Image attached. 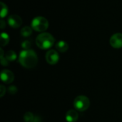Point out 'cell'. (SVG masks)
Returning a JSON list of instances; mask_svg holds the SVG:
<instances>
[{
  "instance_id": "obj_1",
  "label": "cell",
  "mask_w": 122,
  "mask_h": 122,
  "mask_svg": "<svg viewBox=\"0 0 122 122\" xmlns=\"http://www.w3.org/2000/svg\"><path fill=\"white\" fill-rule=\"evenodd\" d=\"M19 62L26 69L35 67L38 62V57L36 52L31 49H24L19 56Z\"/></svg>"
},
{
  "instance_id": "obj_2",
  "label": "cell",
  "mask_w": 122,
  "mask_h": 122,
  "mask_svg": "<svg viewBox=\"0 0 122 122\" xmlns=\"http://www.w3.org/2000/svg\"><path fill=\"white\" fill-rule=\"evenodd\" d=\"M55 39L54 36L47 32H43L36 38V44L41 49H49L54 44Z\"/></svg>"
},
{
  "instance_id": "obj_3",
  "label": "cell",
  "mask_w": 122,
  "mask_h": 122,
  "mask_svg": "<svg viewBox=\"0 0 122 122\" xmlns=\"http://www.w3.org/2000/svg\"><path fill=\"white\" fill-rule=\"evenodd\" d=\"M49 27L48 20L41 16L35 17L31 21V28L38 32H43L46 31Z\"/></svg>"
},
{
  "instance_id": "obj_4",
  "label": "cell",
  "mask_w": 122,
  "mask_h": 122,
  "mask_svg": "<svg viewBox=\"0 0 122 122\" xmlns=\"http://www.w3.org/2000/svg\"><path fill=\"white\" fill-rule=\"evenodd\" d=\"M74 107L76 110L79 112H84L87 110L90 106V101L86 96H78L76 97L73 102Z\"/></svg>"
},
{
  "instance_id": "obj_5",
  "label": "cell",
  "mask_w": 122,
  "mask_h": 122,
  "mask_svg": "<svg viewBox=\"0 0 122 122\" xmlns=\"http://www.w3.org/2000/svg\"><path fill=\"white\" fill-rule=\"evenodd\" d=\"M45 59L46 62L50 65H55L58 63L59 60V55L56 50L50 49L46 52L45 55Z\"/></svg>"
},
{
  "instance_id": "obj_6",
  "label": "cell",
  "mask_w": 122,
  "mask_h": 122,
  "mask_svg": "<svg viewBox=\"0 0 122 122\" xmlns=\"http://www.w3.org/2000/svg\"><path fill=\"white\" fill-rule=\"evenodd\" d=\"M110 44L113 48L120 49L122 47V34L116 33L110 38Z\"/></svg>"
},
{
  "instance_id": "obj_7",
  "label": "cell",
  "mask_w": 122,
  "mask_h": 122,
  "mask_svg": "<svg viewBox=\"0 0 122 122\" xmlns=\"http://www.w3.org/2000/svg\"><path fill=\"white\" fill-rule=\"evenodd\" d=\"M8 24L10 26L14 29L19 28L22 24V19L21 18L16 14H13L9 16L8 18Z\"/></svg>"
},
{
  "instance_id": "obj_8",
  "label": "cell",
  "mask_w": 122,
  "mask_h": 122,
  "mask_svg": "<svg viewBox=\"0 0 122 122\" xmlns=\"http://www.w3.org/2000/svg\"><path fill=\"white\" fill-rule=\"evenodd\" d=\"M1 79L5 84H10L13 82L14 79L13 72L8 69H3L1 72Z\"/></svg>"
},
{
  "instance_id": "obj_9",
  "label": "cell",
  "mask_w": 122,
  "mask_h": 122,
  "mask_svg": "<svg viewBox=\"0 0 122 122\" xmlns=\"http://www.w3.org/2000/svg\"><path fill=\"white\" fill-rule=\"evenodd\" d=\"M78 118L79 114L76 109H70L66 114V120L67 122H76Z\"/></svg>"
},
{
  "instance_id": "obj_10",
  "label": "cell",
  "mask_w": 122,
  "mask_h": 122,
  "mask_svg": "<svg viewBox=\"0 0 122 122\" xmlns=\"http://www.w3.org/2000/svg\"><path fill=\"white\" fill-rule=\"evenodd\" d=\"M56 49L58 51L64 53L69 49V44L64 41H59L56 44Z\"/></svg>"
},
{
  "instance_id": "obj_11",
  "label": "cell",
  "mask_w": 122,
  "mask_h": 122,
  "mask_svg": "<svg viewBox=\"0 0 122 122\" xmlns=\"http://www.w3.org/2000/svg\"><path fill=\"white\" fill-rule=\"evenodd\" d=\"M9 42V36L7 34V33L3 32L1 34V46H4L8 44Z\"/></svg>"
},
{
  "instance_id": "obj_12",
  "label": "cell",
  "mask_w": 122,
  "mask_h": 122,
  "mask_svg": "<svg viewBox=\"0 0 122 122\" xmlns=\"http://www.w3.org/2000/svg\"><path fill=\"white\" fill-rule=\"evenodd\" d=\"M16 54L15 53V51H14L13 50H9L6 52L5 58L9 61H13L16 59Z\"/></svg>"
},
{
  "instance_id": "obj_13",
  "label": "cell",
  "mask_w": 122,
  "mask_h": 122,
  "mask_svg": "<svg viewBox=\"0 0 122 122\" xmlns=\"http://www.w3.org/2000/svg\"><path fill=\"white\" fill-rule=\"evenodd\" d=\"M32 34V29L29 26H24L21 30V34L22 36L28 37Z\"/></svg>"
},
{
  "instance_id": "obj_14",
  "label": "cell",
  "mask_w": 122,
  "mask_h": 122,
  "mask_svg": "<svg viewBox=\"0 0 122 122\" xmlns=\"http://www.w3.org/2000/svg\"><path fill=\"white\" fill-rule=\"evenodd\" d=\"M0 4H1V12H0V15H1V18L3 19L8 14V8H7V6L4 3H3V2H1Z\"/></svg>"
},
{
  "instance_id": "obj_15",
  "label": "cell",
  "mask_w": 122,
  "mask_h": 122,
  "mask_svg": "<svg viewBox=\"0 0 122 122\" xmlns=\"http://www.w3.org/2000/svg\"><path fill=\"white\" fill-rule=\"evenodd\" d=\"M35 116L31 112H26L24 115V120L25 122H34Z\"/></svg>"
},
{
  "instance_id": "obj_16",
  "label": "cell",
  "mask_w": 122,
  "mask_h": 122,
  "mask_svg": "<svg viewBox=\"0 0 122 122\" xmlns=\"http://www.w3.org/2000/svg\"><path fill=\"white\" fill-rule=\"evenodd\" d=\"M31 42L29 40H25L21 43V47L24 49H29L31 46Z\"/></svg>"
},
{
  "instance_id": "obj_17",
  "label": "cell",
  "mask_w": 122,
  "mask_h": 122,
  "mask_svg": "<svg viewBox=\"0 0 122 122\" xmlns=\"http://www.w3.org/2000/svg\"><path fill=\"white\" fill-rule=\"evenodd\" d=\"M17 88L15 86H11L8 89V92L10 94H15L17 92Z\"/></svg>"
},
{
  "instance_id": "obj_18",
  "label": "cell",
  "mask_w": 122,
  "mask_h": 122,
  "mask_svg": "<svg viewBox=\"0 0 122 122\" xmlns=\"http://www.w3.org/2000/svg\"><path fill=\"white\" fill-rule=\"evenodd\" d=\"M5 93H6V88L3 85H1L0 86V97H3Z\"/></svg>"
},
{
  "instance_id": "obj_19",
  "label": "cell",
  "mask_w": 122,
  "mask_h": 122,
  "mask_svg": "<svg viewBox=\"0 0 122 122\" xmlns=\"http://www.w3.org/2000/svg\"><path fill=\"white\" fill-rule=\"evenodd\" d=\"M8 61H9L6 58H4V57L1 58V64L2 66H8V64H9Z\"/></svg>"
},
{
  "instance_id": "obj_20",
  "label": "cell",
  "mask_w": 122,
  "mask_h": 122,
  "mask_svg": "<svg viewBox=\"0 0 122 122\" xmlns=\"http://www.w3.org/2000/svg\"><path fill=\"white\" fill-rule=\"evenodd\" d=\"M0 24H1V29H4L5 28V26H6V23H5V21H4V20H1V22H0Z\"/></svg>"
},
{
  "instance_id": "obj_21",
  "label": "cell",
  "mask_w": 122,
  "mask_h": 122,
  "mask_svg": "<svg viewBox=\"0 0 122 122\" xmlns=\"http://www.w3.org/2000/svg\"><path fill=\"white\" fill-rule=\"evenodd\" d=\"M1 58H2V57H4V51H3V49H1Z\"/></svg>"
}]
</instances>
